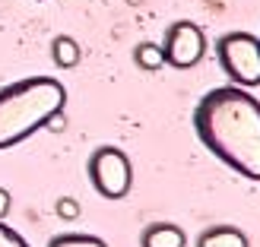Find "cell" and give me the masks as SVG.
I'll list each match as a JSON object with an SVG mask.
<instances>
[{"mask_svg": "<svg viewBox=\"0 0 260 247\" xmlns=\"http://www.w3.org/2000/svg\"><path fill=\"white\" fill-rule=\"evenodd\" d=\"M48 247H108V244L95 235H57L48 241Z\"/></svg>", "mask_w": 260, "mask_h": 247, "instance_id": "10", "label": "cell"}, {"mask_svg": "<svg viewBox=\"0 0 260 247\" xmlns=\"http://www.w3.org/2000/svg\"><path fill=\"white\" fill-rule=\"evenodd\" d=\"M197 247H248V235L232 225H213L197 238Z\"/></svg>", "mask_w": 260, "mask_h": 247, "instance_id": "7", "label": "cell"}, {"mask_svg": "<svg viewBox=\"0 0 260 247\" xmlns=\"http://www.w3.org/2000/svg\"><path fill=\"white\" fill-rule=\"evenodd\" d=\"M67 89L54 76H29L0 89V149L19 146L63 108Z\"/></svg>", "mask_w": 260, "mask_h": 247, "instance_id": "2", "label": "cell"}, {"mask_svg": "<svg viewBox=\"0 0 260 247\" xmlns=\"http://www.w3.org/2000/svg\"><path fill=\"white\" fill-rule=\"evenodd\" d=\"M83 51H80V42L70 35H57L54 42H51V60L57 63L60 70H73L76 63H80Z\"/></svg>", "mask_w": 260, "mask_h": 247, "instance_id": "8", "label": "cell"}, {"mask_svg": "<svg viewBox=\"0 0 260 247\" xmlns=\"http://www.w3.org/2000/svg\"><path fill=\"white\" fill-rule=\"evenodd\" d=\"M0 247H29V241H25L19 231H13L4 219H0Z\"/></svg>", "mask_w": 260, "mask_h": 247, "instance_id": "12", "label": "cell"}, {"mask_svg": "<svg viewBox=\"0 0 260 247\" xmlns=\"http://www.w3.org/2000/svg\"><path fill=\"white\" fill-rule=\"evenodd\" d=\"M45 130H51V133H63V130H67V114H63V108L54 111V114L45 121Z\"/></svg>", "mask_w": 260, "mask_h": 247, "instance_id": "13", "label": "cell"}, {"mask_svg": "<svg viewBox=\"0 0 260 247\" xmlns=\"http://www.w3.org/2000/svg\"><path fill=\"white\" fill-rule=\"evenodd\" d=\"M54 213H57V219H63V222H73V219H80V203H76L73 197H60L57 203H54Z\"/></svg>", "mask_w": 260, "mask_h": 247, "instance_id": "11", "label": "cell"}, {"mask_svg": "<svg viewBox=\"0 0 260 247\" xmlns=\"http://www.w3.org/2000/svg\"><path fill=\"white\" fill-rule=\"evenodd\" d=\"M10 190L7 187H0V219H7V213H10Z\"/></svg>", "mask_w": 260, "mask_h": 247, "instance_id": "14", "label": "cell"}, {"mask_svg": "<svg viewBox=\"0 0 260 247\" xmlns=\"http://www.w3.org/2000/svg\"><path fill=\"white\" fill-rule=\"evenodd\" d=\"M219 67L238 86H260V38L251 32H225L216 42Z\"/></svg>", "mask_w": 260, "mask_h": 247, "instance_id": "3", "label": "cell"}, {"mask_svg": "<svg viewBox=\"0 0 260 247\" xmlns=\"http://www.w3.org/2000/svg\"><path fill=\"white\" fill-rule=\"evenodd\" d=\"M134 63L140 70H162L165 67V54H162V45L155 42H140L134 48Z\"/></svg>", "mask_w": 260, "mask_h": 247, "instance_id": "9", "label": "cell"}, {"mask_svg": "<svg viewBox=\"0 0 260 247\" xmlns=\"http://www.w3.org/2000/svg\"><path fill=\"white\" fill-rule=\"evenodd\" d=\"M184 244H187L184 228L172 222H152L140 238V247H184Z\"/></svg>", "mask_w": 260, "mask_h": 247, "instance_id": "6", "label": "cell"}, {"mask_svg": "<svg viewBox=\"0 0 260 247\" xmlns=\"http://www.w3.org/2000/svg\"><path fill=\"white\" fill-rule=\"evenodd\" d=\"M193 130L206 149L232 171L260 181V101L241 86H222L200 98Z\"/></svg>", "mask_w": 260, "mask_h": 247, "instance_id": "1", "label": "cell"}, {"mask_svg": "<svg viewBox=\"0 0 260 247\" xmlns=\"http://www.w3.org/2000/svg\"><path fill=\"white\" fill-rule=\"evenodd\" d=\"M89 181L99 197L105 200H124L134 184V165H130L127 152L118 146H102L89 159Z\"/></svg>", "mask_w": 260, "mask_h": 247, "instance_id": "4", "label": "cell"}, {"mask_svg": "<svg viewBox=\"0 0 260 247\" xmlns=\"http://www.w3.org/2000/svg\"><path fill=\"white\" fill-rule=\"evenodd\" d=\"M162 54L165 63L175 70H190L197 67L206 54V35L197 22H175L172 29L165 32V42H162Z\"/></svg>", "mask_w": 260, "mask_h": 247, "instance_id": "5", "label": "cell"}]
</instances>
